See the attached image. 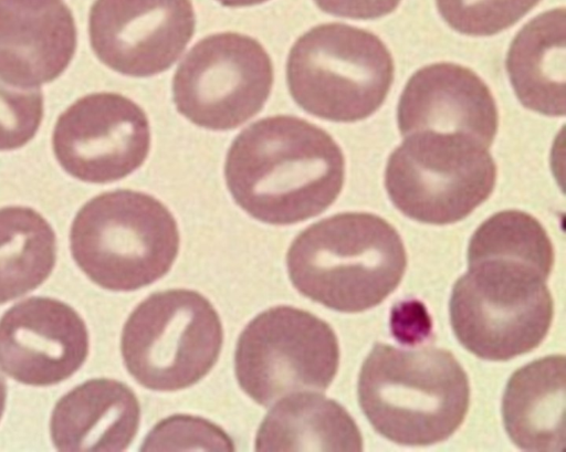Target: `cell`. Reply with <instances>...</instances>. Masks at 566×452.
<instances>
[{
    "instance_id": "cell-1",
    "label": "cell",
    "mask_w": 566,
    "mask_h": 452,
    "mask_svg": "<svg viewBox=\"0 0 566 452\" xmlns=\"http://www.w3.org/2000/svg\"><path fill=\"white\" fill-rule=\"evenodd\" d=\"M224 178L252 218L287 225L325 211L342 191L345 158L323 128L291 115L259 119L232 141Z\"/></svg>"
},
{
    "instance_id": "cell-2",
    "label": "cell",
    "mask_w": 566,
    "mask_h": 452,
    "mask_svg": "<svg viewBox=\"0 0 566 452\" xmlns=\"http://www.w3.org/2000/svg\"><path fill=\"white\" fill-rule=\"evenodd\" d=\"M357 395L380 435L400 445L427 446L447 440L461 425L470 385L449 350L377 343L360 368Z\"/></svg>"
},
{
    "instance_id": "cell-3",
    "label": "cell",
    "mask_w": 566,
    "mask_h": 452,
    "mask_svg": "<svg viewBox=\"0 0 566 452\" xmlns=\"http://www.w3.org/2000/svg\"><path fill=\"white\" fill-rule=\"evenodd\" d=\"M286 266L293 286L331 309L358 313L380 304L399 285L407 254L397 230L368 212H343L303 230Z\"/></svg>"
},
{
    "instance_id": "cell-4",
    "label": "cell",
    "mask_w": 566,
    "mask_h": 452,
    "mask_svg": "<svg viewBox=\"0 0 566 452\" xmlns=\"http://www.w3.org/2000/svg\"><path fill=\"white\" fill-rule=\"evenodd\" d=\"M552 270L503 255L468 256L455 282L450 323L460 344L479 358L505 361L535 349L546 337L554 302Z\"/></svg>"
},
{
    "instance_id": "cell-5",
    "label": "cell",
    "mask_w": 566,
    "mask_h": 452,
    "mask_svg": "<svg viewBox=\"0 0 566 452\" xmlns=\"http://www.w3.org/2000/svg\"><path fill=\"white\" fill-rule=\"evenodd\" d=\"M176 219L155 197L129 189L103 192L76 213L70 246L74 261L103 288L135 291L161 278L179 251Z\"/></svg>"
},
{
    "instance_id": "cell-6",
    "label": "cell",
    "mask_w": 566,
    "mask_h": 452,
    "mask_svg": "<svg viewBox=\"0 0 566 452\" xmlns=\"http://www.w3.org/2000/svg\"><path fill=\"white\" fill-rule=\"evenodd\" d=\"M394 60L373 32L345 23L310 29L292 45L286 82L306 113L337 123L367 118L385 102Z\"/></svg>"
},
{
    "instance_id": "cell-7",
    "label": "cell",
    "mask_w": 566,
    "mask_h": 452,
    "mask_svg": "<svg viewBox=\"0 0 566 452\" xmlns=\"http://www.w3.org/2000/svg\"><path fill=\"white\" fill-rule=\"evenodd\" d=\"M223 328L213 305L186 288L154 293L128 316L120 351L143 387L176 391L201 380L217 362Z\"/></svg>"
},
{
    "instance_id": "cell-8",
    "label": "cell",
    "mask_w": 566,
    "mask_h": 452,
    "mask_svg": "<svg viewBox=\"0 0 566 452\" xmlns=\"http://www.w3.org/2000/svg\"><path fill=\"white\" fill-rule=\"evenodd\" d=\"M496 165L488 147L460 134L417 132L388 158L385 187L406 217L428 224L467 218L493 192Z\"/></svg>"
},
{
    "instance_id": "cell-9",
    "label": "cell",
    "mask_w": 566,
    "mask_h": 452,
    "mask_svg": "<svg viewBox=\"0 0 566 452\" xmlns=\"http://www.w3.org/2000/svg\"><path fill=\"white\" fill-rule=\"evenodd\" d=\"M338 364L333 328L314 314L289 305L271 307L252 318L234 353L239 386L264 407L294 392L326 390Z\"/></svg>"
},
{
    "instance_id": "cell-10",
    "label": "cell",
    "mask_w": 566,
    "mask_h": 452,
    "mask_svg": "<svg viewBox=\"0 0 566 452\" xmlns=\"http://www.w3.org/2000/svg\"><path fill=\"white\" fill-rule=\"evenodd\" d=\"M274 80L270 55L245 34L220 32L198 41L172 78L177 111L210 130H230L255 116Z\"/></svg>"
},
{
    "instance_id": "cell-11",
    "label": "cell",
    "mask_w": 566,
    "mask_h": 452,
    "mask_svg": "<svg viewBox=\"0 0 566 452\" xmlns=\"http://www.w3.org/2000/svg\"><path fill=\"white\" fill-rule=\"evenodd\" d=\"M151 143L144 109L130 98L111 92L85 95L57 118L54 156L72 177L90 183H109L137 170Z\"/></svg>"
},
{
    "instance_id": "cell-12",
    "label": "cell",
    "mask_w": 566,
    "mask_h": 452,
    "mask_svg": "<svg viewBox=\"0 0 566 452\" xmlns=\"http://www.w3.org/2000/svg\"><path fill=\"white\" fill-rule=\"evenodd\" d=\"M195 28L190 0H95L88 15L95 55L113 71L133 77L167 71Z\"/></svg>"
},
{
    "instance_id": "cell-13",
    "label": "cell",
    "mask_w": 566,
    "mask_h": 452,
    "mask_svg": "<svg viewBox=\"0 0 566 452\" xmlns=\"http://www.w3.org/2000/svg\"><path fill=\"white\" fill-rule=\"evenodd\" d=\"M88 355L78 313L59 299L33 296L0 318V367L17 381L51 386L76 372Z\"/></svg>"
},
{
    "instance_id": "cell-14",
    "label": "cell",
    "mask_w": 566,
    "mask_h": 452,
    "mask_svg": "<svg viewBox=\"0 0 566 452\" xmlns=\"http://www.w3.org/2000/svg\"><path fill=\"white\" fill-rule=\"evenodd\" d=\"M399 132L460 134L485 147L499 126L495 99L484 81L472 70L449 62L419 69L408 80L397 107Z\"/></svg>"
},
{
    "instance_id": "cell-15",
    "label": "cell",
    "mask_w": 566,
    "mask_h": 452,
    "mask_svg": "<svg viewBox=\"0 0 566 452\" xmlns=\"http://www.w3.org/2000/svg\"><path fill=\"white\" fill-rule=\"evenodd\" d=\"M73 14L62 0H0V80L38 88L57 78L76 51Z\"/></svg>"
},
{
    "instance_id": "cell-16",
    "label": "cell",
    "mask_w": 566,
    "mask_h": 452,
    "mask_svg": "<svg viewBox=\"0 0 566 452\" xmlns=\"http://www.w3.org/2000/svg\"><path fill=\"white\" fill-rule=\"evenodd\" d=\"M139 420V402L128 386L90 379L56 402L51 439L59 451H123L133 442Z\"/></svg>"
},
{
    "instance_id": "cell-17",
    "label": "cell",
    "mask_w": 566,
    "mask_h": 452,
    "mask_svg": "<svg viewBox=\"0 0 566 452\" xmlns=\"http://www.w3.org/2000/svg\"><path fill=\"white\" fill-rule=\"evenodd\" d=\"M565 357L552 355L518 368L502 399L505 430L525 451L564 449Z\"/></svg>"
},
{
    "instance_id": "cell-18",
    "label": "cell",
    "mask_w": 566,
    "mask_h": 452,
    "mask_svg": "<svg viewBox=\"0 0 566 452\" xmlns=\"http://www.w3.org/2000/svg\"><path fill=\"white\" fill-rule=\"evenodd\" d=\"M506 71L524 107L547 116L565 115V8L536 15L517 32Z\"/></svg>"
},
{
    "instance_id": "cell-19",
    "label": "cell",
    "mask_w": 566,
    "mask_h": 452,
    "mask_svg": "<svg viewBox=\"0 0 566 452\" xmlns=\"http://www.w3.org/2000/svg\"><path fill=\"white\" fill-rule=\"evenodd\" d=\"M261 422L256 451H361L360 431L346 411L317 392L283 397Z\"/></svg>"
},
{
    "instance_id": "cell-20",
    "label": "cell",
    "mask_w": 566,
    "mask_h": 452,
    "mask_svg": "<svg viewBox=\"0 0 566 452\" xmlns=\"http://www.w3.org/2000/svg\"><path fill=\"white\" fill-rule=\"evenodd\" d=\"M56 260V238L51 224L34 209H0V304L40 286Z\"/></svg>"
},
{
    "instance_id": "cell-21",
    "label": "cell",
    "mask_w": 566,
    "mask_h": 452,
    "mask_svg": "<svg viewBox=\"0 0 566 452\" xmlns=\"http://www.w3.org/2000/svg\"><path fill=\"white\" fill-rule=\"evenodd\" d=\"M541 0H436L453 30L474 36L496 34L527 14Z\"/></svg>"
},
{
    "instance_id": "cell-22",
    "label": "cell",
    "mask_w": 566,
    "mask_h": 452,
    "mask_svg": "<svg viewBox=\"0 0 566 452\" xmlns=\"http://www.w3.org/2000/svg\"><path fill=\"white\" fill-rule=\"evenodd\" d=\"M233 440L201 417L174 414L159 421L145 437L142 451H233Z\"/></svg>"
},
{
    "instance_id": "cell-23",
    "label": "cell",
    "mask_w": 566,
    "mask_h": 452,
    "mask_svg": "<svg viewBox=\"0 0 566 452\" xmlns=\"http://www.w3.org/2000/svg\"><path fill=\"white\" fill-rule=\"evenodd\" d=\"M43 118V94L38 88H20L0 80V151L28 144Z\"/></svg>"
},
{
    "instance_id": "cell-24",
    "label": "cell",
    "mask_w": 566,
    "mask_h": 452,
    "mask_svg": "<svg viewBox=\"0 0 566 452\" xmlns=\"http://www.w3.org/2000/svg\"><path fill=\"white\" fill-rule=\"evenodd\" d=\"M391 328L397 339L418 341L430 333L431 320L421 303L402 302L391 313Z\"/></svg>"
},
{
    "instance_id": "cell-25",
    "label": "cell",
    "mask_w": 566,
    "mask_h": 452,
    "mask_svg": "<svg viewBox=\"0 0 566 452\" xmlns=\"http://www.w3.org/2000/svg\"><path fill=\"white\" fill-rule=\"evenodd\" d=\"M326 13L335 17L370 20L392 12L401 0H313Z\"/></svg>"
},
{
    "instance_id": "cell-26",
    "label": "cell",
    "mask_w": 566,
    "mask_h": 452,
    "mask_svg": "<svg viewBox=\"0 0 566 452\" xmlns=\"http://www.w3.org/2000/svg\"><path fill=\"white\" fill-rule=\"evenodd\" d=\"M217 1L224 7L240 8V7H250V6L260 4V3L266 2L269 0H217Z\"/></svg>"
},
{
    "instance_id": "cell-27",
    "label": "cell",
    "mask_w": 566,
    "mask_h": 452,
    "mask_svg": "<svg viewBox=\"0 0 566 452\" xmlns=\"http://www.w3.org/2000/svg\"><path fill=\"white\" fill-rule=\"evenodd\" d=\"M6 400H7V385H6L4 377L0 372V419H1L4 408H6Z\"/></svg>"
}]
</instances>
